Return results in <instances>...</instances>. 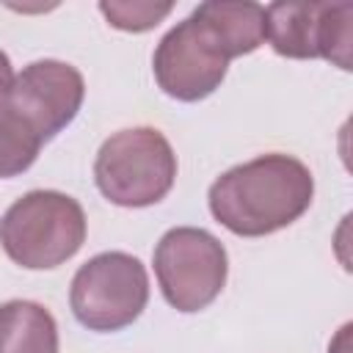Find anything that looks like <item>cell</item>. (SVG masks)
I'll return each instance as SVG.
<instances>
[{
  "instance_id": "1",
  "label": "cell",
  "mask_w": 353,
  "mask_h": 353,
  "mask_svg": "<svg viewBox=\"0 0 353 353\" xmlns=\"http://www.w3.org/2000/svg\"><path fill=\"white\" fill-rule=\"evenodd\" d=\"M314 196L312 171L292 154H259L210 185V212L232 234L262 237L298 221Z\"/></svg>"
},
{
  "instance_id": "2",
  "label": "cell",
  "mask_w": 353,
  "mask_h": 353,
  "mask_svg": "<svg viewBox=\"0 0 353 353\" xmlns=\"http://www.w3.org/2000/svg\"><path fill=\"white\" fill-rule=\"evenodd\" d=\"M85 240V212L61 190H30L0 218V245L28 270H50L72 259Z\"/></svg>"
},
{
  "instance_id": "3",
  "label": "cell",
  "mask_w": 353,
  "mask_h": 353,
  "mask_svg": "<svg viewBox=\"0 0 353 353\" xmlns=\"http://www.w3.org/2000/svg\"><path fill=\"white\" fill-rule=\"evenodd\" d=\"M94 179L108 201L119 207H149L174 188L176 154L154 127L119 130L99 146Z\"/></svg>"
},
{
  "instance_id": "4",
  "label": "cell",
  "mask_w": 353,
  "mask_h": 353,
  "mask_svg": "<svg viewBox=\"0 0 353 353\" xmlns=\"http://www.w3.org/2000/svg\"><path fill=\"white\" fill-rule=\"evenodd\" d=\"M149 301V276L141 259L124 251L91 256L72 279L69 303L88 331H119L141 317Z\"/></svg>"
},
{
  "instance_id": "5",
  "label": "cell",
  "mask_w": 353,
  "mask_h": 353,
  "mask_svg": "<svg viewBox=\"0 0 353 353\" xmlns=\"http://www.w3.org/2000/svg\"><path fill=\"white\" fill-rule=\"evenodd\" d=\"M154 273L163 298L176 312H199L210 306L226 284V248L207 229H168L154 248Z\"/></svg>"
},
{
  "instance_id": "6",
  "label": "cell",
  "mask_w": 353,
  "mask_h": 353,
  "mask_svg": "<svg viewBox=\"0 0 353 353\" xmlns=\"http://www.w3.org/2000/svg\"><path fill=\"white\" fill-rule=\"evenodd\" d=\"M265 39L284 58H325L350 69L353 3L279 0L265 8Z\"/></svg>"
},
{
  "instance_id": "7",
  "label": "cell",
  "mask_w": 353,
  "mask_h": 353,
  "mask_svg": "<svg viewBox=\"0 0 353 353\" xmlns=\"http://www.w3.org/2000/svg\"><path fill=\"white\" fill-rule=\"evenodd\" d=\"M152 66L157 85L168 97L179 102H199L223 83L229 58L215 47L207 30L188 17L160 39Z\"/></svg>"
},
{
  "instance_id": "8",
  "label": "cell",
  "mask_w": 353,
  "mask_h": 353,
  "mask_svg": "<svg viewBox=\"0 0 353 353\" xmlns=\"http://www.w3.org/2000/svg\"><path fill=\"white\" fill-rule=\"evenodd\" d=\"M85 97L83 74L63 61H33L11 85L8 108L25 119V124L41 138H55L80 110Z\"/></svg>"
},
{
  "instance_id": "9",
  "label": "cell",
  "mask_w": 353,
  "mask_h": 353,
  "mask_svg": "<svg viewBox=\"0 0 353 353\" xmlns=\"http://www.w3.org/2000/svg\"><path fill=\"white\" fill-rule=\"evenodd\" d=\"M232 61L265 41V8L251 0H210L190 14Z\"/></svg>"
},
{
  "instance_id": "10",
  "label": "cell",
  "mask_w": 353,
  "mask_h": 353,
  "mask_svg": "<svg viewBox=\"0 0 353 353\" xmlns=\"http://www.w3.org/2000/svg\"><path fill=\"white\" fill-rule=\"evenodd\" d=\"M0 353H58L55 317L36 301L0 303Z\"/></svg>"
},
{
  "instance_id": "11",
  "label": "cell",
  "mask_w": 353,
  "mask_h": 353,
  "mask_svg": "<svg viewBox=\"0 0 353 353\" xmlns=\"http://www.w3.org/2000/svg\"><path fill=\"white\" fill-rule=\"evenodd\" d=\"M41 138L8 105L0 108V179L28 171L41 149Z\"/></svg>"
},
{
  "instance_id": "12",
  "label": "cell",
  "mask_w": 353,
  "mask_h": 353,
  "mask_svg": "<svg viewBox=\"0 0 353 353\" xmlns=\"http://www.w3.org/2000/svg\"><path fill=\"white\" fill-rule=\"evenodd\" d=\"M174 3H152V0H102L99 3V11L102 17L119 28V30H127V33H143V30H152L154 25H160L168 14H171Z\"/></svg>"
},
{
  "instance_id": "13",
  "label": "cell",
  "mask_w": 353,
  "mask_h": 353,
  "mask_svg": "<svg viewBox=\"0 0 353 353\" xmlns=\"http://www.w3.org/2000/svg\"><path fill=\"white\" fill-rule=\"evenodd\" d=\"M11 85H14V69H11L8 55L0 50V108H6V105H8Z\"/></svg>"
}]
</instances>
